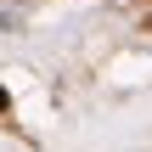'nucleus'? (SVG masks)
I'll return each mask as SVG.
<instances>
[{
  "mask_svg": "<svg viewBox=\"0 0 152 152\" xmlns=\"http://www.w3.org/2000/svg\"><path fill=\"white\" fill-rule=\"evenodd\" d=\"M6 113H11V96H6V85H0V118H6Z\"/></svg>",
  "mask_w": 152,
  "mask_h": 152,
  "instance_id": "1",
  "label": "nucleus"
}]
</instances>
